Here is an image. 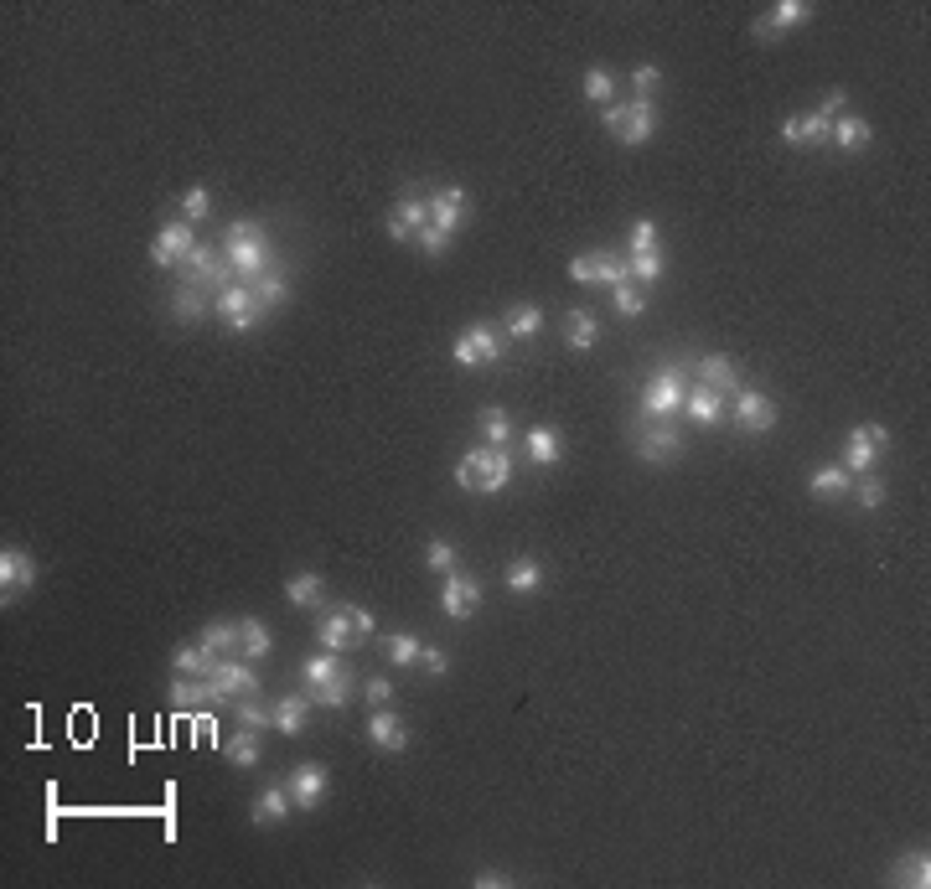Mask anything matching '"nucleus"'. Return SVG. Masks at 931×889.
Returning a JSON list of instances; mask_svg holds the SVG:
<instances>
[{"label":"nucleus","instance_id":"nucleus-9","mask_svg":"<svg viewBox=\"0 0 931 889\" xmlns=\"http://www.w3.org/2000/svg\"><path fill=\"white\" fill-rule=\"evenodd\" d=\"M450 357H456L461 367H492V362H502V336L492 326H471V331L456 336Z\"/></svg>","mask_w":931,"mask_h":889},{"label":"nucleus","instance_id":"nucleus-26","mask_svg":"<svg viewBox=\"0 0 931 889\" xmlns=\"http://www.w3.org/2000/svg\"><path fill=\"white\" fill-rule=\"evenodd\" d=\"M290 807H295L290 786H264V791L254 796V822H259V827H280V822L290 817Z\"/></svg>","mask_w":931,"mask_h":889},{"label":"nucleus","instance_id":"nucleus-60","mask_svg":"<svg viewBox=\"0 0 931 889\" xmlns=\"http://www.w3.org/2000/svg\"><path fill=\"white\" fill-rule=\"evenodd\" d=\"M600 119H606V130H611V135H621V119H626V104H606V114H600Z\"/></svg>","mask_w":931,"mask_h":889},{"label":"nucleus","instance_id":"nucleus-1","mask_svg":"<svg viewBox=\"0 0 931 889\" xmlns=\"http://www.w3.org/2000/svg\"><path fill=\"white\" fill-rule=\"evenodd\" d=\"M456 486L476 497H492V492H507L513 486V455L497 450V445H482V450H466L456 461Z\"/></svg>","mask_w":931,"mask_h":889},{"label":"nucleus","instance_id":"nucleus-3","mask_svg":"<svg viewBox=\"0 0 931 889\" xmlns=\"http://www.w3.org/2000/svg\"><path fill=\"white\" fill-rule=\"evenodd\" d=\"M425 228H430V192L404 187L399 202H394V212H388V238H394V243H414Z\"/></svg>","mask_w":931,"mask_h":889},{"label":"nucleus","instance_id":"nucleus-17","mask_svg":"<svg viewBox=\"0 0 931 889\" xmlns=\"http://www.w3.org/2000/svg\"><path fill=\"white\" fill-rule=\"evenodd\" d=\"M683 414L694 419L699 429L725 424V419H730V398H725V393H714V388H704V383H694V388H688V398H683Z\"/></svg>","mask_w":931,"mask_h":889},{"label":"nucleus","instance_id":"nucleus-5","mask_svg":"<svg viewBox=\"0 0 931 889\" xmlns=\"http://www.w3.org/2000/svg\"><path fill=\"white\" fill-rule=\"evenodd\" d=\"M213 311H218V321H223L228 331H254V326H259V316H264L249 285H223V290H218V300H213Z\"/></svg>","mask_w":931,"mask_h":889},{"label":"nucleus","instance_id":"nucleus-44","mask_svg":"<svg viewBox=\"0 0 931 889\" xmlns=\"http://www.w3.org/2000/svg\"><path fill=\"white\" fill-rule=\"evenodd\" d=\"M176 207H182V223H202L207 212H213V192L197 181V187H187L182 197H176Z\"/></svg>","mask_w":931,"mask_h":889},{"label":"nucleus","instance_id":"nucleus-57","mask_svg":"<svg viewBox=\"0 0 931 889\" xmlns=\"http://www.w3.org/2000/svg\"><path fill=\"white\" fill-rule=\"evenodd\" d=\"M414 243H419V249H425L430 259H435V254H445V249H450V233H440V228L430 223V228H425V233H419Z\"/></svg>","mask_w":931,"mask_h":889},{"label":"nucleus","instance_id":"nucleus-42","mask_svg":"<svg viewBox=\"0 0 931 889\" xmlns=\"http://www.w3.org/2000/svg\"><path fill=\"white\" fill-rule=\"evenodd\" d=\"M321 595H326V585H321V574H295L290 585H285V600H290V605H300V610H311V605H321Z\"/></svg>","mask_w":931,"mask_h":889},{"label":"nucleus","instance_id":"nucleus-4","mask_svg":"<svg viewBox=\"0 0 931 889\" xmlns=\"http://www.w3.org/2000/svg\"><path fill=\"white\" fill-rule=\"evenodd\" d=\"M632 450L642 455L647 466H673L678 455H683V435L673 429V419H652L647 429H637V440H632Z\"/></svg>","mask_w":931,"mask_h":889},{"label":"nucleus","instance_id":"nucleus-38","mask_svg":"<svg viewBox=\"0 0 931 889\" xmlns=\"http://www.w3.org/2000/svg\"><path fill=\"white\" fill-rule=\"evenodd\" d=\"M342 672H347V662H342L337 652H321V657H311L306 667H300V678H306V688H321V683L342 678Z\"/></svg>","mask_w":931,"mask_h":889},{"label":"nucleus","instance_id":"nucleus-48","mask_svg":"<svg viewBox=\"0 0 931 889\" xmlns=\"http://www.w3.org/2000/svg\"><path fill=\"white\" fill-rule=\"evenodd\" d=\"M233 714H238V724H249V729H269V724H275V709L259 703V698H233Z\"/></svg>","mask_w":931,"mask_h":889},{"label":"nucleus","instance_id":"nucleus-31","mask_svg":"<svg viewBox=\"0 0 931 889\" xmlns=\"http://www.w3.org/2000/svg\"><path fill=\"white\" fill-rule=\"evenodd\" d=\"M854 486V476L844 471V466H818L813 476H807V492H813L818 502H833V497H844Z\"/></svg>","mask_w":931,"mask_h":889},{"label":"nucleus","instance_id":"nucleus-56","mask_svg":"<svg viewBox=\"0 0 931 889\" xmlns=\"http://www.w3.org/2000/svg\"><path fill=\"white\" fill-rule=\"evenodd\" d=\"M419 667H425L430 678H445V672H450V652L445 647H425V652H419Z\"/></svg>","mask_w":931,"mask_h":889},{"label":"nucleus","instance_id":"nucleus-29","mask_svg":"<svg viewBox=\"0 0 931 889\" xmlns=\"http://www.w3.org/2000/svg\"><path fill=\"white\" fill-rule=\"evenodd\" d=\"M259 734H264V729H249V724H238V729L228 734V740H223V755H228V765H259V755H264Z\"/></svg>","mask_w":931,"mask_h":889},{"label":"nucleus","instance_id":"nucleus-12","mask_svg":"<svg viewBox=\"0 0 931 889\" xmlns=\"http://www.w3.org/2000/svg\"><path fill=\"white\" fill-rule=\"evenodd\" d=\"M476 605H482V579L476 574H445V590H440V610L450 621H471Z\"/></svg>","mask_w":931,"mask_h":889},{"label":"nucleus","instance_id":"nucleus-7","mask_svg":"<svg viewBox=\"0 0 931 889\" xmlns=\"http://www.w3.org/2000/svg\"><path fill=\"white\" fill-rule=\"evenodd\" d=\"M890 445V429L885 424H859L849 429V445H844V471L849 476H864L869 466H875V455Z\"/></svg>","mask_w":931,"mask_h":889},{"label":"nucleus","instance_id":"nucleus-24","mask_svg":"<svg viewBox=\"0 0 931 889\" xmlns=\"http://www.w3.org/2000/svg\"><path fill=\"white\" fill-rule=\"evenodd\" d=\"M368 740H373L378 750H388V755H399V750L409 745V729H404V719H399V714L373 709V719H368Z\"/></svg>","mask_w":931,"mask_h":889},{"label":"nucleus","instance_id":"nucleus-43","mask_svg":"<svg viewBox=\"0 0 931 889\" xmlns=\"http://www.w3.org/2000/svg\"><path fill=\"white\" fill-rule=\"evenodd\" d=\"M197 641H202L213 657H218V652H238V621H207Z\"/></svg>","mask_w":931,"mask_h":889},{"label":"nucleus","instance_id":"nucleus-6","mask_svg":"<svg viewBox=\"0 0 931 889\" xmlns=\"http://www.w3.org/2000/svg\"><path fill=\"white\" fill-rule=\"evenodd\" d=\"M569 280L616 290L621 280H632V269H626V259H616V254H580V259H569Z\"/></svg>","mask_w":931,"mask_h":889},{"label":"nucleus","instance_id":"nucleus-19","mask_svg":"<svg viewBox=\"0 0 931 889\" xmlns=\"http://www.w3.org/2000/svg\"><path fill=\"white\" fill-rule=\"evenodd\" d=\"M285 786H290V796H295V807H300V812L321 807V796H326V765H321V760H306V765H295Z\"/></svg>","mask_w":931,"mask_h":889},{"label":"nucleus","instance_id":"nucleus-50","mask_svg":"<svg viewBox=\"0 0 931 889\" xmlns=\"http://www.w3.org/2000/svg\"><path fill=\"white\" fill-rule=\"evenodd\" d=\"M585 99H590V104H611V99H616L611 68H590V73H585Z\"/></svg>","mask_w":931,"mask_h":889},{"label":"nucleus","instance_id":"nucleus-28","mask_svg":"<svg viewBox=\"0 0 931 889\" xmlns=\"http://www.w3.org/2000/svg\"><path fill=\"white\" fill-rule=\"evenodd\" d=\"M311 709H316L311 693H285L275 703V729L280 734H300V729H306V719H311Z\"/></svg>","mask_w":931,"mask_h":889},{"label":"nucleus","instance_id":"nucleus-13","mask_svg":"<svg viewBox=\"0 0 931 889\" xmlns=\"http://www.w3.org/2000/svg\"><path fill=\"white\" fill-rule=\"evenodd\" d=\"M223 259H228V269L238 274V280H259V274L275 264L264 238H223Z\"/></svg>","mask_w":931,"mask_h":889},{"label":"nucleus","instance_id":"nucleus-46","mask_svg":"<svg viewBox=\"0 0 931 889\" xmlns=\"http://www.w3.org/2000/svg\"><path fill=\"white\" fill-rule=\"evenodd\" d=\"M171 698H176V709H192V703L213 698V683H207V678H187V672H182V678L171 683Z\"/></svg>","mask_w":931,"mask_h":889},{"label":"nucleus","instance_id":"nucleus-11","mask_svg":"<svg viewBox=\"0 0 931 889\" xmlns=\"http://www.w3.org/2000/svg\"><path fill=\"white\" fill-rule=\"evenodd\" d=\"M37 585V559L26 548H0V600H16Z\"/></svg>","mask_w":931,"mask_h":889},{"label":"nucleus","instance_id":"nucleus-8","mask_svg":"<svg viewBox=\"0 0 931 889\" xmlns=\"http://www.w3.org/2000/svg\"><path fill=\"white\" fill-rule=\"evenodd\" d=\"M730 419L745 429V435H766V429L776 424V404H771V393L761 388H740L730 398Z\"/></svg>","mask_w":931,"mask_h":889},{"label":"nucleus","instance_id":"nucleus-58","mask_svg":"<svg viewBox=\"0 0 931 889\" xmlns=\"http://www.w3.org/2000/svg\"><path fill=\"white\" fill-rule=\"evenodd\" d=\"M363 698L373 703V709H388V698H394V683H388V678H368Z\"/></svg>","mask_w":931,"mask_h":889},{"label":"nucleus","instance_id":"nucleus-34","mask_svg":"<svg viewBox=\"0 0 931 889\" xmlns=\"http://www.w3.org/2000/svg\"><path fill=\"white\" fill-rule=\"evenodd\" d=\"M538 331H544V311H538L533 300H518L513 311H507V336H513V342H533Z\"/></svg>","mask_w":931,"mask_h":889},{"label":"nucleus","instance_id":"nucleus-18","mask_svg":"<svg viewBox=\"0 0 931 889\" xmlns=\"http://www.w3.org/2000/svg\"><path fill=\"white\" fill-rule=\"evenodd\" d=\"M187 285H207V280H223V285H238V274L228 269V259H218L213 243H197V249L187 254Z\"/></svg>","mask_w":931,"mask_h":889},{"label":"nucleus","instance_id":"nucleus-23","mask_svg":"<svg viewBox=\"0 0 931 889\" xmlns=\"http://www.w3.org/2000/svg\"><path fill=\"white\" fill-rule=\"evenodd\" d=\"M652 130H657V104L652 99H632L626 104V119H621V145H647L652 140Z\"/></svg>","mask_w":931,"mask_h":889},{"label":"nucleus","instance_id":"nucleus-41","mask_svg":"<svg viewBox=\"0 0 931 889\" xmlns=\"http://www.w3.org/2000/svg\"><path fill=\"white\" fill-rule=\"evenodd\" d=\"M383 652H388V662H394V667H414L425 647H419V636H409V631H388L383 636Z\"/></svg>","mask_w":931,"mask_h":889},{"label":"nucleus","instance_id":"nucleus-15","mask_svg":"<svg viewBox=\"0 0 931 889\" xmlns=\"http://www.w3.org/2000/svg\"><path fill=\"white\" fill-rule=\"evenodd\" d=\"M213 698L218 703H233V698H244V693H259V672L254 667H244V662H223L218 657V667H213Z\"/></svg>","mask_w":931,"mask_h":889},{"label":"nucleus","instance_id":"nucleus-61","mask_svg":"<svg viewBox=\"0 0 931 889\" xmlns=\"http://www.w3.org/2000/svg\"><path fill=\"white\" fill-rule=\"evenodd\" d=\"M507 874H476V889H502Z\"/></svg>","mask_w":931,"mask_h":889},{"label":"nucleus","instance_id":"nucleus-22","mask_svg":"<svg viewBox=\"0 0 931 889\" xmlns=\"http://www.w3.org/2000/svg\"><path fill=\"white\" fill-rule=\"evenodd\" d=\"M523 450H528L533 466H559L564 461V435H559L554 424H533L528 435H523Z\"/></svg>","mask_w":931,"mask_h":889},{"label":"nucleus","instance_id":"nucleus-16","mask_svg":"<svg viewBox=\"0 0 931 889\" xmlns=\"http://www.w3.org/2000/svg\"><path fill=\"white\" fill-rule=\"evenodd\" d=\"M466 218H471V197H466L461 187H440V192H430V223H435L440 233H456Z\"/></svg>","mask_w":931,"mask_h":889},{"label":"nucleus","instance_id":"nucleus-33","mask_svg":"<svg viewBox=\"0 0 931 889\" xmlns=\"http://www.w3.org/2000/svg\"><path fill=\"white\" fill-rule=\"evenodd\" d=\"M269 647H275V636H269V626H264V621H254V616H244V621H238V652H244L249 662H264V657H269Z\"/></svg>","mask_w":931,"mask_h":889},{"label":"nucleus","instance_id":"nucleus-55","mask_svg":"<svg viewBox=\"0 0 931 889\" xmlns=\"http://www.w3.org/2000/svg\"><path fill=\"white\" fill-rule=\"evenodd\" d=\"M632 254H657V223L652 218L632 223Z\"/></svg>","mask_w":931,"mask_h":889},{"label":"nucleus","instance_id":"nucleus-20","mask_svg":"<svg viewBox=\"0 0 931 889\" xmlns=\"http://www.w3.org/2000/svg\"><path fill=\"white\" fill-rule=\"evenodd\" d=\"M699 383L704 388H714V393H725V398H735L745 383H740V362L730 357V352H714V357H699Z\"/></svg>","mask_w":931,"mask_h":889},{"label":"nucleus","instance_id":"nucleus-30","mask_svg":"<svg viewBox=\"0 0 931 889\" xmlns=\"http://www.w3.org/2000/svg\"><path fill=\"white\" fill-rule=\"evenodd\" d=\"M171 667H176V672H187V678H213L218 657L207 652L202 641H187V647H176V652H171Z\"/></svg>","mask_w":931,"mask_h":889},{"label":"nucleus","instance_id":"nucleus-21","mask_svg":"<svg viewBox=\"0 0 931 889\" xmlns=\"http://www.w3.org/2000/svg\"><path fill=\"white\" fill-rule=\"evenodd\" d=\"M828 130H833V119L823 109H807V114H792L787 125H782V140L787 145H828Z\"/></svg>","mask_w":931,"mask_h":889},{"label":"nucleus","instance_id":"nucleus-27","mask_svg":"<svg viewBox=\"0 0 931 889\" xmlns=\"http://www.w3.org/2000/svg\"><path fill=\"white\" fill-rule=\"evenodd\" d=\"M249 290H254V300H259V311H280V305L290 300V280H285L280 264H269L259 280H249Z\"/></svg>","mask_w":931,"mask_h":889},{"label":"nucleus","instance_id":"nucleus-59","mask_svg":"<svg viewBox=\"0 0 931 889\" xmlns=\"http://www.w3.org/2000/svg\"><path fill=\"white\" fill-rule=\"evenodd\" d=\"M223 238H264V228H259L254 218H233V223L223 228Z\"/></svg>","mask_w":931,"mask_h":889},{"label":"nucleus","instance_id":"nucleus-35","mask_svg":"<svg viewBox=\"0 0 931 889\" xmlns=\"http://www.w3.org/2000/svg\"><path fill=\"white\" fill-rule=\"evenodd\" d=\"M564 342L575 347V352H590V347L600 342V321H595L590 311H569V316H564Z\"/></svg>","mask_w":931,"mask_h":889},{"label":"nucleus","instance_id":"nucleus-14","mask_svg":"<svg viewBox=\"0 0 931 889\" xmlns=\"http://www.w3.org/2000/svg\"><path fill=\"white\" fill-rule=\"evenodd\" d=\"M807 21H813V6H807V0H776L771 16L750 26V37H756V42H776L782 32H792V26H807Z\"/></svg>","mask_w":931,"mask_h":889},{"label":"nucleus","instance_id":"nucleus-25","mask_svg":"<svg viewBox=\"0 0 931 889\" xmlns=\"http://www.w3.org/2000/svg\"><path fill=\"white\" fill-rule=\"evenodd\" d=\"M869 140H875V130H869V119H859V114H838V119H833V130H828V145H838L844 156L864 150Z\"/></svg>","mask_w":931,"mask_h":889},{"label":"nucleus","instance_id":"nucleus-40","mask_svg":"<svg viewBox=\"0 0 931 889\" xmlns=\"http://www.w3.org/2000/svg\"><path fill=\"white\" fill-rule=\"evenodd\" d=\"M476 429H482V440L487 445H513V419H507L502 409H482V414H476Z\"/></svg>","mask_w":931,"mask_h":889},{"label":"nucleus","instance_id":"nucleus-36","mask_svg":"<svg viewBox=\"0 0 931 889\" xmlns=\"http://www.w3.org/2000/svg\"><path fill=\"white\" fill-rule=\"evenodd\" d=\"M316 636H321V647H326V652H337V657H342L347 647H357V636H352V626L342 621V610H332V616L316 626Z\"/></svg>","mask_w":931,"mask_h":889},{"label":"nucleus","instance_id":"nucleus-49","mask_svg":"<svg viewBox=\"0 0 931 889\" xmlns=\"http://www.w3.org/2000/svg\"><path fill=\"white\" fill-rule=\"evenodd\" d=\"M849 492H854V502H859L864 512L885 507V497H890V492H885V481H880V476H869V471H864V476H859V481L849 486Z\"/></svg>","mask_w":931,"mask_h":889},{"label":"nucleus","instance_id":"nucleus-32","mask_svg":"<svg viewBox=\"0 0 931 889\" xmlns=\"http://www.w3.org/2000/svg\"><path fill=\"white\" fill-rule=\"evenodd\" d=\"M502 579H507V590L513 595H533L538 585H544V564H538L533 554H523V559H513L502 569Z\"/></svg>","mask_w":931,"mask_h":889},{"label":"nucleus","instance_id":"nucleus-39","mask_svg":"<svg viewBox=\"0 0 931 889\" xmlns=\"http://www.w3.org/2000/svg\"><path fill=\"white\" fill-rule=\"evenodd\" d=\"M895 884H906V889H926V884H931V858H926V848L900 858V864H895Z\"/></svg>","mask_w":931,"mask_h":889},{"label":"nucleus","instance_id":"nucleus-53","mask_svg":"<svg viewBox=\"0 0 931 889\" xmlns=\"http://www.w3.org/2000/svg\"><path fill=\"white\" fill-rule=\"evenodd\" d=\"M657 83H663V68H657V63H637V68H632V88H637V99H652V94H657Z\"/></svg>","mask_w":931,"mask_h":889},{"label":"nucleus","instance_id":"nucleus-52","mask_svg":"<svg viewBox=\"0 0 931 889\" xmlns=\"http://www.w3.org/2000/svg\"><path fill=\"white\" fill-rule=\"evenodd\" d=\"M626 269H632L637 285H657V280H663V254H632V264H626Z\"/></svg>","mask_w":931,"mask_h":889},{"label":"nucleus","instance_id":"nucleus-2","mask_svg":"<svg viewBox=\"0 0 931 889\" xmlns=\"http://www.w3.org/2000/svg\"><path fill=\"white\" fill-rule=\"evenodd\" d=\"M683 398H688L683 367H663V373L642 388V414L647 419H673V414H683Z\"/></svg>","mask_w":931,"mask_h":889},{"label":"nucleus","instance_id":"nucleus-54","mask_svg":"<svg viewBox=\"0 0 931 889\" xmlns=\"http://www.w3.org/2000/svg\"><path fill=\"white\" fill-rule=\"evenodd\" d=\"M337 610H342V621L352 626L357 641H368V636H373V610H363V605H337Z\"/></svg>","mask_w":931,"mask_h":889},{"label":"nucleus","instance_id":"nucleus-37","mask_svg":"<svg viewBox=\"0 0 931 889\" xmlns=\"http://www.w3.org/2000/svg\"><path fill=\"white\" fill-rule=\"evenodd\" d=\"M352 698H357V693H352V672H342V678L311 688V703H316V709H347Z\"/></svg>","mask_w":931,"mask_h":889},{"label":"nucleus","instance_id":"nucleus-51","mask_svg":"<svg viewBox=\"0 0 931 889\" xmlns=\"http://www.w3.org/2000/svg\"><path fill=\"white\" fill-rule=\"evenodd\" d=\"M611 300H616V311H621V316H642V311H647V295H642L632 280H621V285L611 290Z\"/></svg>","mask_w":931,"mask_h":889},{"label":"nucleus","instance_id":"nucleus-10","mask_svg":"<svg viewBox=\"0 0 931 889\" xmlns=\"http://www.w3.org/2000/svg\"><path fill=\"white\" fill-rule=\"evenodd\" d=\"M192 249H197L192 223H166L156 238H150V264H156V269H176V264H187Z\"/></svg>","mask_w":931,"mask_h":889},{"label":"nucleus","instance_id":"nucleus-45","mask_svg":"<svg viewBox=\"0 0 931 889\" xmlns=\"http://www.w3.org/2000/svg\"><path fill=\"white\" fill-rule=\"evenodd\" d=\"M202 311H207V300H202L197 285H182V290L171 295V316L176 321H202Z\"/></svg>","mask_w":931,"mask_h":889},{"label":"nucleus","instance_id":"nucleus-47","mask_svg":"<svg viewBox=\"0 0 931 889\" xmlns=\"http://www.w3.org/2000/svg\"><path fill=\"white\" fill-rule=\"evenodd\" d=\"M456 564H461L456 559V543H445V538H430L425 543V569L430 574H456Z\"/></svg>","mask_w":931,"mask_h":889}]
</instances>
